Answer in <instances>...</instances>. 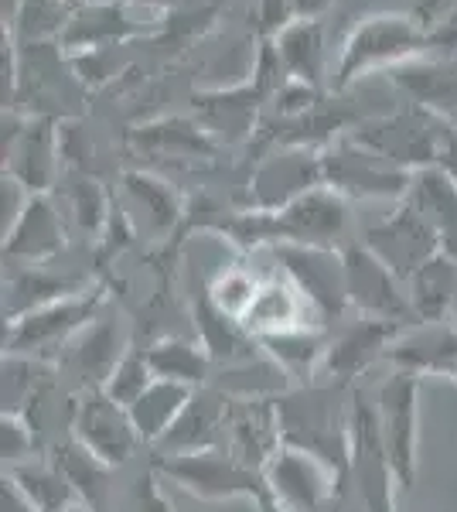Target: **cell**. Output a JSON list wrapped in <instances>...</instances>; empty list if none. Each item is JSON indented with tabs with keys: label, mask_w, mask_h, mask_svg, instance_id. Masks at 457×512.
Returning <instances> with one entry per match:
<instances>
[{
	"label": "cell",
	"mask_w": 457,
	"mask_h": 512,
	"mask_svg": "<svg viewBox=\"0 0 457 512\" xmlns=\"http://www.w3.org/2000/svg\"><path fill=\"white\" fill-rule=\"evenodd\" d=\"M444 250L457 260V229H451V233H444Z\"/></svg>",
	"instance_id": "f907efd6"
},
{
	"label": "cell",
	"mask_w": 457,
	"mask_h": 512,
	"mask_svg": "<svg viewBox=\"0 0 457 512\" xmlns=\"http://www.w3.org/2000/svg\"><path fill=\"white\" fill-rule=\"evenodd\" d=\"M280 263V274L297 284L318 318L342 321L348 311V280H345V256L342 250H324V246H273Z\"/></svg>",
	"instance_id": "4fadbf2b"
},
{
	"label": "cell",
	"mask_w": 457,
	"mask_h": 512,
	"mask_svg": "<svg viewBox=\"0 0 457 512\" xmlns=\"http://www.w3.org/2000/svg\"><path fill=\"white\" fill-rule=\"evenodd\" d=\"M82 287L76 280L52 277L45 267H18L11 280H4V321H18L31 311L45 308L58 297L79 294Z\"/></svg>",
	"instance_id": "836d02e7"
},
{
	"label": "cell",
	"mask_w": 457,
	"mask_h": 512,
	"mask_svg": "<svg viewBox=\"0 0 457 512\" xmlns=\"http://www.w3.org/2000/svg\"><path fill=\"white\" fill-rule=\"evenodd\" d=\"M280 434L287 448L321 458L348 485L352 461V393L342 383H307L277 396Z\"/></svg>",
	"instance_id": "6da1fadb"
},
{
	"label": "cell",
	"mask_w": 457,
	"mask_h": 512,
	"mask_svg": "<svg viewBox=\"0 0 457 512\" xmlns=\"http://www.w3.org/2000/svg\"><path fill=\"white\" fill-rule=\"evenodd\" d=\"M72 437L110 468L123 465L140 444L130 410L120 407L106 390H82L72 403Z\"/></svg>",
	"instance_id": "9a60e30c"
},
{
	"label": "cell",
	"mask_w": 457,
	"mask_h": 512,
	"mask_svg": "<svg viewBox=\"0 0 457 512\" xmlns=\"http://www.w3.org/2000/svg\"><path fill=\"white\" fill-rule=\"evenodd\" d=\"M127 335L120 325L113 321L96 318L93 325L82 335H76V342L65 349V366L82 379V390H103L106 379L116 369V362L127 355Z\"/></svg>",
	"instance_id": "83f0119b"
},
{
	"label": "cell",
	"mask_w": 457,
	"mask_h": 512,
	"mask_svg": "<svg viewBox=\"0 0 457 512\" xmlns=\"http://www.w3.org/2000/svg\"><path fill=\"white\" fill-rule=\"evenodd\" d=\"M0 512H41L11 475L0 478Z\"/></svg>",
	"instance_id": "ee69618b"
},
{
	"label": "cell",
	"mask_w": 457,
	"mask_h": 512,
	"mask_svg": "<svg viewBox=\"0 0 457 512\" xmlns=\"http://www.w3.org/2000/svg\"><path fill=\"white\" fill-rule=\"evenodd\" d=\"M154 475H164L171 485L185 489L202 502H260L267 495V478L260 468H249L229 448L188 451V454H154Z\"/></svg>",
	"instance_id": "5b68a950"
},
{
	"label": "cell",
	"mask_w": 457,
	"mask_h": 512,
	"mask_svg": "<svg viewBox=\"0 0 457 512\" xmlns=\"http://www.w3.org/2000/svg\"><path fill=\"white\" fill-rule=\"evenodd\" d=\"M342 256H345V280H348V308L355 315L396 321V325H417L406 280L396 277L365 243L345 246Z\"/></svg>",
	"instance_id": "8fae6325"
},
{
	"label": "cell",
	"mask_w": 457,
	"mask_h": 512,
	"mask_svg": "<svg viewBox=\"0 0 457 512\" xmlns=\"http://www.w3.org/2000/svg\"><path fill=\"white\" fill-rule=\"evenodd\" d=\"M243 325L256 338H263V335L290 332V328H324V321L311 308V301L297 291L294 280L287 274H277L260 284V294H256Z\"/></svg>",
	"instance_id": "cb8c5ba5"
},
{
	"label": "cell",
	"mask_w": 457,
	"mask_h": 512,
	"mask_svg": "<svg viewBox=\"0 0 457 512\" xmlns=\"http://www.w3.org/2000/svg\"><path fill=\"white\" fill-rule=\"evenodd\" d=\"M406 291H410L417 325L420 321H447L457 301V260L447 250H440L434 260H427L406 280Z\"/></svg>",
	"instance_id": "4dcf8cb0"
},
{
	"label": "cell",
	"mask_w": 457,
	"mask_h": 512,
	"mask_svg": "<svg viewBox=\"0 0 457 512\" xmlns=\"http://www.w3.org/2000/svg\"><path fill=\"white\" fill-rule=\"evenodd\" d=\"M157 28H161L157 21H130L123 4H116V0L82 4L72 11L69 24H65L62 48H69V52H110V48H120L123 41L137 35H154Z\"/></svg>",
	"instance_id": "7402d4cb"
},
{
	"label": "cell",
	"mask_w": 457,
	"mask_h": 512,
	"mask_svg": "<svg viewBox=\"0 0 457 512\" xmlns=\"http://www.w3.org/2000/svg\"><path fill=\"white\" fill-rule=\"evenodd\" d=\"M35 448H38V431L31 427L28 417L21 414L0 417V458H4V472L31 461Z\"/></svg>",
	"instance_id": "b9f144b4"
},
{
	"label": "cell",
	"mask_w": 457,
	"mask_h": 512,
	"mask_svg": "<svg viewBox=\"0 0 457 512\" xmlns=\"http://www.w3.org/2000/svg\"><path fill=\"white\" fill-rule=\"evenodd\" d=\"M287 82V69L280 62L277 41L260 38V52H256V69L246 82L232 89H205V93L191 96L195 106V120L202 123L219 144H239L256 130L260 106L270 103Z\"/></svg>",
	"instance_id": "277c9868"
},
{
	"label": "cell",
	"mask_w": 457,
	"mask_h": 512,
	"mask_svg": "<svg viewBox=\"0 0 457 512\" xmlns=\"http://www.w3.org/2000/svg\"><path fill=\"white\" fill-rule=\"evenodd\" d=\"M55 465L62 468L65 475H69V482L76 485L82 506H99L106 495V482H110V465H103V461L96 458L93 451H86L76 437H69V441H62L55 448Z\"/></svg>",
	"instance_id": "8d00e7d4"
},
{
	"label": "cell",
	"mask_w": 457,
	"mask_h": 512,
	"mask_svg": "<svg viewBox=\"0 0 457 512\" xmlns=\"http://www.w3.org/2000/svg\"><path fill=\"white\" fill-rule=\"evenodd\" d=\"M348 229V198L331 192L328 185L314 188L277 212H236L222 222L219 233L229 236L243 250L256 246H324L335 250V243Z\"/></svg>",
	"instance_id": "7a4b0ae2"
},
{
	"label": "cell",
	"mask_w": 457,
	"mask_h": 512,
	"mask_svg": "<svg viewBox=\"0 0 457 512\" xmlns=\"http://www.w3.org/2000/svg\"><path fill=\"white\" fill-rule=\"evenodd\" d=\"M386 362L413 376H444L457 362V325L447 321H420L403 328L389 345Z\"/></svg>",
	"instance_id": "603a6c76"
},
{
	"label": "cell",
	"mask_w": 457,
	"mask_h": 512,
	"mask_svg": "<svg viewBox=\"0 0 457 512\" xmlns=\"http://www.w3.org/2000/svg\"><path fill=\"white\" fill-rule=\"evenodd\" d=\"M447 120H451V123H454V127H457V113H454V117H447Z\"/></svg>",
	"instance_id": "f5cc1de1"
},
{
	"label": "cell",
	"mask_w": 457,
	"mask_h": 512,
	"mask_svg": "<svg viewBox=\"0 0 457 512\" xmlns=\"http://www.w3.org/2000/svg\"><path fill=\"white\" fill-rule=\"evenodd\" d=\"M253 506H256V512H287L284 506H280V502H273V499H270V492L263 495L260 502H253Z\"/></svg>",
	"instance_id": "681fc988"
},
{
	"label": "cell",
	"mask_w": 457,
	"mask_h": 512,
	"mask_svg": "<svg viewBox=\"0 0 457 512\" xmlns=\"http://www.w3.org/2000/svg\"><path fill=\"white\" fill-rule=\"evenodd\" d=\"M151 369L157 379H174V383H185L191 390L198 386H209L212 379V359L202 349V342H191V338H161L147 349Z\"/></svg>",
	"instance_id": "d590c367"
},
{
	"label": "cell",
	"mask_w": 457,
	"mask_h": 512,
	"mask_svg": "<svg viewBox=\"0 0 457 512\" xmlns=\"http://www.w3.org/2000/svg\"><path fill=\"white\" fill-rule=\"evenodd\" d=\"M127 144L134 151L147 154V158H168V161H209L222 147L202 123L188 117L157 120L147 123V127L130 130Z\"/></svg>",
	"instance_id": "484cf974"
},
{
	"label": "cell",
	"mask_w": 457,
	"mask_h": 512,
	"mask_svg": "<svg viewBox=\"0 0 457 512\" xmlns=\"http://www.w3.org/2000/svg\"><path fill=\"white\" fill-rule=\"evenodd\" d=\"M403 328H410V325L362 318V315L355 321H348L335 338H328V355H324V362H321V376L328 379V383L352 386L355 379L369 373L376 362H386L389 345L400 338Z\"/></svg>",
	"instance_id": "ac0fdd59"
},
{
	"label": "cell",
	"mask_w": 457,
	"mask_h": 512,
	"mask_svg": "<svg viewBox=\"0 0 457 512\" xmlns=\"http://www.w3.org/2000/svg\"><path fill=\"white\" fill-rule=\"evenodd\" d=\"M4 475H11L14 482L21 485V492L28 495L31 502L41 512H69L72 506H79V492L76 485L69 482V475L55 465L52 458H31L18 468H7Z\"/></svg>",
	"instance_id": "e575fe53"
},
{
	"label": "cell",
	"mask_w": 457,
	"mask_h": 512,
	"mask_svg": "<svg viewBox=\"0 0 457 512\" xmlns=\"http://www.w3.org/2000/svg\"><path fill=\"white\" fill-rule=\"evenodd\" d=\"M427 52H434L430 31L423 28L413 14H396V11L365 14L352 28V35L345 38L331 89L345 93V89H352L362 76H369L372 69L389 72L393 65L420 59V55H427Z\"/></svg>",
	"instance_id": "3957f363"
},
{
	"label": "cell",
	"mask_w": 457,
	"mask_h": 512,
	"mask_svg": "<svg viewBox=\"0 0 457 512\" xmlns=\"http://www.w3.org/2000/svg\"><path fill=\"white\" fill-rule=\"evenodd\" d=\"M123 4H137V7H147V11H171L178 0H123Z\"/></svg>",
	"instance_id": "7dc6e473"
},
{
	"label": "cell",
	"mask_w": 457,
	"mask_h": 512,
	"mask_svg": "<svg viewBox=\"0 0 457 512\" xmlns=\"http://www.w3.org/2000/svg\"><path fill=\"white\" fill-rule=\"evenodd\" d=\"M324 185L321 151L314 147H287L277 144L263 161L256 164L249 178V209L256 212H277L297 202L301 195Z\"/></svg>",
	"instance_id": "5bb4252c"
},
{
	"label": "cell",
	"mask_w": 457,
	"mask_h": 512,
	"mask_svg": "<svg viewBox=\"0 0 457 512\" xmlns=\"http://www.w3.org/2000/svg\"><path fill=\"white\" fill-rule=\"evenodd\" d=\"M58 161L62 154L52 120H24L18 113H4V175L18 178L31 195H45L52 188Z\"/></svg>",
	"instance_id": "2e32d148"
},
{
	"label": "cell",
	"mask_w": 457,
	"mask_h": 512,
	"mask_svg": "<svg viewBox=\"0 0 457 512\" xmlns=\"http://www.w3.org/2000/svg\"><path fill=\"white\" fill-rule=\"evenodd\" d=\"M123 185H127L130 202L147 212V222H151L157 233H168V229L178 226V219L185 216L181 198L168 181L147 175V171H127V175H123Z\"/></svg>",
	"instance_id": "74e56055"
},
{
	"label": "cell",
	"mask_w": 457,
	"mask_h": 512,
	"mask_svg": "<svg viewBox=\"0 0 457 512\" xmlns=\"http://www.w3.org/2000/svg\"><path fill=\"white\" fill-rule=\"evenodd\" d=\"M263 478H267L270 499L280 502L287 512H324L345 492V482L321 458L287 448V444L270 458Z\"/></svg>",
	"instance_id": "7c38bea8"
},
{
	"label": "cell",
	"mask_w": 457,
	"mask_h": 512,
	"mask_svg": "<svg viewBox=\"0 0 457 512\" xmlns=\"http://www.w3.org/2000/svg\"><path fill=\"white\" fill-rule=\"evenodd\" d=\"M365 246L386 263L400 280H410L427 260L444 250V236L430 226L420 212H413L406 202H396V212L369 226Z\"/></svg>",
	"instance_id": "e0dca14e"
},
{
	"label": "cell",
	"mask_w": 457,
	"mask_h": 512,
	"mask_svg": "<svg viewBox=\"0 0 457 512\" xmlns=\"http://www.w3.org/2000/svg\"><path fill=\"white\" fill-rule=\"evenodd\" d=\"M191 386L185 383H174V379H154L147 386V393L130 407V420H134L140 444H154L161 441L164 434L174 427V420L181 417V410L188 407L191 400Z\"/></svg>",
	"instance_id": "1f68e13d"
},
{
	"label": "cell",
	"mask_w": 457,
	"mask_h": 512,
	"mask_svg": "<svg viewBox=\"0 0 457 512\" xmlns=\"http://www.w3.org/2000/svg\"><path fill=\"white\" fill-rule=\"evenodd\" d=\"M324 185L342 198H389L400 202L413 181V171L400 168L379 151L359 144L352 134H338L321 151Z\"/></svg>",
	"instance_id": "8992f818"
},
{
	"label": "cell",
	"mask_w": 457,
	"mask_h": 512,
	"mask_svg": "<svg viewBox=\"0 0 457 512\" xmlns=\"http://www.w3.org/2000/svg\"><path fill=\"white\" fill-rule=\"evenodd\" d=\"M222 448H229L249 468H260L263 472L273 454L284 448L277 396H232L226 444Z\"/></svg>",
	"instance_id": "d6986e66"
},
{
	"label": "cell",
	"mask_w": 457,
	"mask_h": 512,
	"mask_svg": "<svg viewBox=\"0 0 457 512\" xmlns=\"http://www.w3.org/2000/svg\"><path fill=\"white\" fill-rule=\"evenodd\" d=\"M444 130H447V117L413 103L406 110L389 113V117H372L355 123V127H348V134L359 140V144L379 151L382 158L400 164V168L420 171L437 164Z\"/></svg>",
	"instance_id": "52a82bcc"
},
{
	"label": "cell",
	"mask_w": 457,
	"mask_h": 512,
	"mask_svg": "<svg viewBox=\"0 0 457 512\" xmlns=\"http://www.w3.org/2000/svg\"><path fill=\"white\" fill-rule=\"evenodd\" d=\"M280 62L287 69V79L304 82L324 93L328 86V48H324V24L321 21H294L277 38Z\"/></svg>",
	"instance_id": "f1b7e54d"
},
{
	"label": "cell",
	"mask_w": 457,
	"mask_h": 512,
	"mask_svg": "<svg viewBox=\"0 0 457 512\" xmlns=\"http://www.w3.org/2000/svg\"><path fill=\"white\" fill-rule=\"evenodd\" d=\"M260 345L294 386H307L314 376H321V362L328 355L324 328H290V332L263 335Z\"/></svg>",
	"instance_id": "f546056e"
},
{
	"label": "cell",
	"mask_w": 457,
	"mask_h": 512,
	"mask_svg": "<svg viewBox=\"0 0 457 512\" xmlns=\"http://www.w3.org/2000/svg\"><path fill=\"white\" fill-rule=\"evenodd\" d=\"M65 246V222L58 216L55 202L45 195H31L21 219L4 233V260L14 267H45Z\"/></svg>",
	"instance_id": "44dd1931"
},
{
	"label": "cell",
	"mask_w": 457,
	"mask_h": 512,
	"mask_svg": "<svg viewBox=\"0 0 457 512\" xmlns=\"http://www.w3.org/2000/svg\"><path fill=\"white\" fill-rule=\"evenodd\" d=\"M386 76L410 103L423 110H434L440 117L457 113V55H444V59L420 55V59L393 65Z\"/></svg>",
	"instance_id": "d4e9b609"
},
{
	"label": "cell",
	"mask_w": 457,
	"mask_h": 512,
	"mask_svg": "<svg viewBox=\"0 0 457 512\" xmlns=\"http://www.w3.org/2000/svg\"><path fill=\"white\" fill-rule=\"evenodd\" d=\"M260 284H263V280L256 277L253 270L243 267V263H236V267H222L219 274L205 284V294H209L215 308L226 311L229 318L246 321L249 308H253V301H256V294H260Z\"/></svg>",
	"instance_id": "f35d334b"
},
{
	"label": "cell",
	"mask_w": 457,
	"mask_h": 512,
	"mask_svg": "<svg viewBox=\"0 0 457 512\" xmlns=\"http://www.w3.org/2000/svg\"><path fill=\"white\" fill-rule=\"evenodd\" d=\"M400 202L410 205L413 212H420L440 236L457 229V181L437 164L413 171V181Z\"/></svg>",
	"instance_id": "d6a6232c"
},
{
	"label": "cell",
	"mask_w": 457,
	"mask_h": 512,
	"mask_svg": "<svg viewBox=\"0 0 457 512\" xmlns=\"http://www.w3.org/2000/svg\"><path fill=\"white\" fill-rule=\"evenodd\" d=\"M444 379H451V383H457V362H454L451 369H447V373H444Z\"/></svg>",
	"instance_id": "816d5d0a"
},
{
	"label": "cell",
	"mask_w": 457,
	"mask_h": 512,
	"mask_svg": "<svg viewBox=\"0 0 457 512\" xmlns=\"http://www.w3.org/2000/svg\"><path fill=\"white\" fill-rule=\"evenodd\" d=\"M195 328H198V342L209 352L212 366L232 369L243 366V362H253L256 355H263V345L243 321L229 318L226 311H219L212 304V297L202 291L195 304Z\"/></svg>",
	"instance_id": "4316f807"
},
{
	"label": "cell",
	"mask_w": 457,
	"mask_h": 512,
	"mask_svg": "<svg viewBox=\"0 0 457 512\" xmlns=\"http://www.w3.org/2000/svg\"><path fill=\"white\" fill-rule=\"evenodd\" d=\"M437 168H444L447 175L457 181V127L447 120L444 140H440V154H437Z\"/></svg>",
	"instance_id": "f6af8a7d"
},
{
	"label": "cell",
	"mask_w": 457,
	"mask_h": 512,
	"mask_svg": "<svg viewBox=\"0 0 457 512\" xmlns=\"http://www.w3.org/2000/svg\"><path fill=\"white\" fill-rule=\"evenodd\" d=\"M348 482L359 492L365 512H396L400 482H396L386 444H382L376 403H369L362 393H352V461H348Z\"/></svg>",
	"instance_id": "30bf717a"
},
{
	"label": "cell",
	"mask_w": 457,
	"mask_h": 512,
	"mask_svg": "<svg viewBox=\"0 0 457 512\" xmlns=\"http://www.w3.org/2000/svg\"><path fill=\"white\" fill-rule=\"evenodd\" d=\"M103 304V291H79L69 297L45 304L18 321H4V352L48 359L55 352H65L76 335L86 332L96 321V311Z\"/></svg>",
	"instance_id": "ba28073f"
},
{
	"label": "cell",
	"mask_w": 457,
	"mask_h": 512,
	"mask_svg": "<svg viewBox=\"0 0 457 512\" xmlns=\"http://www.w3.org/2000/svg\"><path fill=\"white\" fill-rule=\"evenodd\" d=\"M287 24H294L290 0H256V31H260V38H277Z\"/></svg>",
	"instance_id": "7bdbcfd3"
},
{
	"label": "cell",
	"mask_w": 457,
	"mask_h": 512,
	"mask_svg": "<svg viewBox=\"0 0 457 512\" xmlns=\"http://www.w3.org/2000/svg\"><path fill=\"white\" fill-rule=\"evenodd\" d=\"M69 209H72V219H76V226L82 233L89 236H99L106 226H110V198H106L103 185H99L96 178H79L76 185H72L69 192Z\"/></svg>",
	"instance_id": "60d3db41"
},
{
	"label": "cell",
	"mask_w": 457,
	"mask_h": 512,
	"mask_svg": "<svg viewBox=\"0 0 457 512\" xmlns=\"http://www.w3.org/2000/svg\"><path fill=\"white\" fill-rule=\"evenodd\" d=\"M335 7V0H290L294 21H321Z\"/></svg>",
	"instance_id": "bcb514c9"
},
{
	"label": "cell",
	"mask_w": 457,
	"mask_h": 512,
	"mask_svg": "<svg viewBox=\"0 0 457 512\" xmlns=\"http://www.w3.org/2000/svg\"><path fill=\"white\" fill-rule=\"evenodd\" d=\"M232 396L219 386H198L191 393L188 407L174 420V427L154 444V454H188L209 451L226 444V420H229Z\"/></svg>",
	"instance_id": "ffe728a7"
},
{
	"label": "cell",
	"mask_w": 457,
	"mask_h": 512,
	"mask_svg": "<svg viewBox=\"0 0 457 512\" xmlns=\"http://www.w3.org/2000/svg\"><path fill=\"white\" fill-rule=\"evenodd\" d=\"M376 417L389 465L396 472L400 492L406 495L420 475V376L393 369L382 379L376 390Z\"/></svg>",
	"instance_id": "9c48e42d"
},
{
	"label": "cell",
	"mask_w": 457,
	"mask_h": 512,
	"mask_svg": "<svg viewBox=\"0 0 457 512\" xmlns=\"http://www.w3.org/2000/svg\"><path fill=\"white\" fill-rule=\"evenodd\" d=\"M21 4L24 0H4V28H11L14 18H18V11H21Z\"/></svg>",
	"instance_id": "c3c4849f"
},
{
	"label": "cell",
	"mask_w": 457,
	"mask_h": 512,
	"mask_svg": "<svg viewBox=\"0 0 457 512\" xmlns=\"http://www.w3.org/2000/svg\"><path fill=\"white\" fill-rule=\"evenodd\" d=\"M154 369H151V359H147V349H127L120 362H116V369L106 379L103 390L113 396L120 407H134L140 396L147 393V386L154 383Z\"/></svg>",
	"instance_id": "ab89813d"
}]
</instances>
